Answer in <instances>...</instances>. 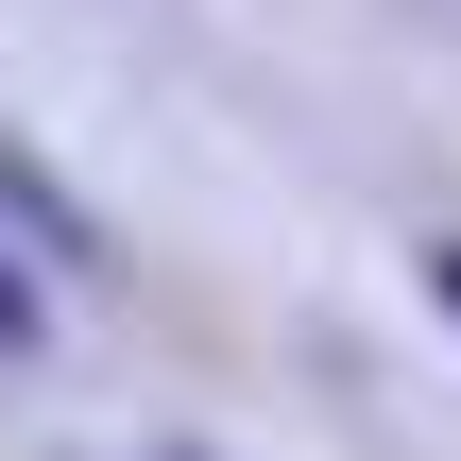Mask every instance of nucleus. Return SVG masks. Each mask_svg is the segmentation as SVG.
Here are the masks:
<instances>
[{"instance_id":"nucleus-1","label":"nucleus","mask_w":461,"mask_h":461,"mask_svg":"<svg viewBox=\"0 0 461 461\" xmlns=\"http://www.w3.org/2000/svg\"><path fill=\"white\" fill-rule=\"evenodd\" d=\"M445 308H461V257H445Z\"/></svg>"}]
</instances>
